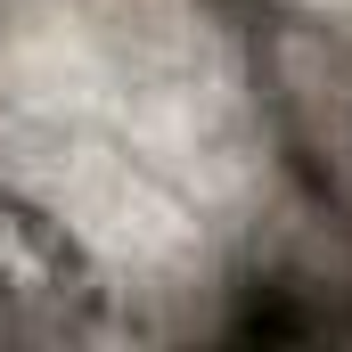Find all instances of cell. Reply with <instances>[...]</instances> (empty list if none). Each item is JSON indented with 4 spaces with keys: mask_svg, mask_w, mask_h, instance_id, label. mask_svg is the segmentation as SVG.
Segmentation results:
<instances>
[{
    "mask_svg": "<svg viewBox=\"0 0 352 352\" xmlns=\"http://www.w3.org/2000/svg\"><path fill=\"white\" fill-rule=\"evenodd\" d=\"M98 270L25 197H0V344H82L98 328Z\"/></svg>",
    "mask_w": 352,
    "mask_h": 352,
    "instance_id": "cell-1",
    "label": "cell"
}]
</instances>
